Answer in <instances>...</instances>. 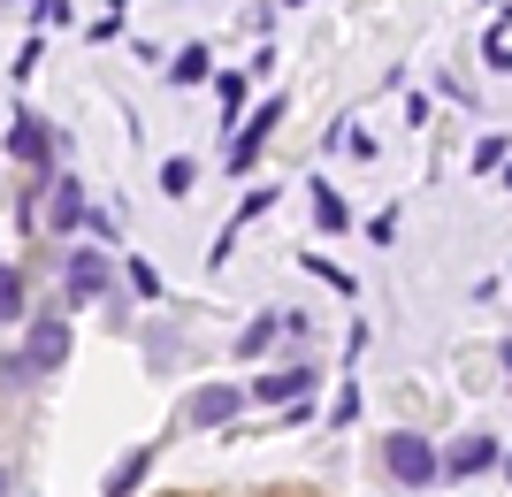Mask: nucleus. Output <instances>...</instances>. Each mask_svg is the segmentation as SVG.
<instances>
[{
  "label": "nucleus",
  "mask_w": 512,
  "mask_h": 497,
  "mask_svg": "<svg viewBox=\"0 0 512 497\" xmlns=\"http://www.w3.org/2000/svg\"><path fill=\"white\" fill-rule=\"evenodd\" d=\"M276 329H283V322H268V314H260V322L245 329V337H237V352H260V345H268V337H276Z\"/></svg>",
  "instance_id": "6ab92c4d"
},
{
  "label": "nucleus",
  "mask_w": 512,
  "mask_h": 497,
  "mask_svg": "<svg viewBox=\"0 0 512 497\" xmlns=\"http://www.w3.org/2000/svg\"><path fill=\"white\" fill-rule=\"evenodd\" d=\"M62 291H69V306H92L107 291V253L100 245H69V260H62Z\"/></svg>",
  "instance_id": "f03ea898"
},
{
  "label": "nucleus",
  "mask_w": 512,
  "mask_h": 497,
  "mask_svg": "<svg viewBox=\"0 0 512 497\" xmlns=\"http://www.w3.org/2000/svg\"><path fill=\"white\" fill-rule=\"evenodd\" d=\"M512 153H505V138H482V146H474V169H505Z\"/></svg>",
  "instance_id": "a211bd4d"
},
{
  "label": "nucleus",
  "mask_w": 512,
  "mask_h": 497,
  "mask_svg": "<svg viewBox=\"0 0 512 497\" xmlns=\"http://www.w3.org/2000/svg\"><path fill=\"white\" fill-rule=\"evenodd\" d=\"M276 123H283V100H260V108H253V123H245V130H230V176L260 161V146H268V130H276Z\"/></svg>",
  "instance_id": "7ed1b4c3"
},
{
  "label": "nucleus",
  "mask_w": 512,
  "mask_h": 497,
  "mask_svg": "<svg viewBox=\"0 0 512 497\" xmlns=\"http://www.w3.org/2000/svg\"><path fill=\"white\" fill-rule=\"evenodd\" d=\"M344 421H360V390H344L337 406H329V429H344Z\"/></svg>",
  "instance_id": "aec40b11"
},
{
  "label": "nucleus",
  "mask_w": 512,
  "mask_h": 497,
  "mask_svg": "<svg viewBox=\"0 0 512 497\" xmlns=\"http://www.w3.org/2000/svg\"><path fill=\"white\" fill-rule=\"evenodd\" d=\"M192 161H184V153H176V161H161V192H169V199H184V192H192Z\"/></svg>",
  "instance_id": "4468645a"
},
{
  "label": "nucleus",
  "mask_w": 512,
  "mask_h": 497,
  "mask_svg": "<svg viewBox=\"0 0 512 497\" xmlns=\"http://www.w3.org/2000/svg\"><path fill=\"white\" fill-rule=\"evenodd\" d=\"M23 352H31V368H39V375H54L69 360V322H62V314H39L31 337H23Z\"/></svg>",
  "instance_id": "20e7f679"
},
{
  "label": "nucleus",
  "mask_w": 512,
  "mask_h": 497,
  "mask_svg": "<svg viewBox=\"0 0 512 497\" xmlns=\"http://www.w3.org/2000/svg\"><path fill=\"white\" fill-rule=\"evenodd\" d=\"M146 467H153V452H123V459H115V475H107V497H130L138 482H146Z\"/></svg>",
  "instance_id": "9d476101"
},
{
  "label": "nucleus",
  "mask_w": 512,
  "mask_h": 497,
  "mask_svg": "<svg viewBox=\"0 0 512 497\" xmlns=\"http://www.w3.org/2000/svg\"><path fill=\"white\" fill-rule=\"evenodd\" d=\"M283 8H299V0H283Z\"/></svg>",
  "instance_id": "412c9836"
},
{
  "label": "nucleus",
  "mask_w": 512,
  "mask_h": 497,
  "mask_svg": "<svg viewBox=\"0 0 512 497\" xmlns=\"http://www.w3.org/2000/svg\"><path fill=\"white\" fill-rule=\"evenodd\" d=\"M214 92H222V108H230V123H237V108H245V92H253V85L230 69V77H214Z\"/></svg>",
  "instance_id": "2eb2a0df"
},
{
  "label": "nucleus",
  "mask_w": 512,
  "mask_h": 497,
  "mask_svg": "<svg viewBox=\"0 0 512 497\" xmlns=\"http://www.w3.org/2000/svg\"><path fill=\"white\" fill-rule=\"evenodd\" d=\"M237 406H245V390H230V383H207V390H192L184 421H192V429H222V421H237Z\"/></svg>",
  "instance_id": "39448f33"
},
{
  "label": "nucleus",
  "mask_w": 512,
  "mask_h": 497,
  "mask_svg": "<svg viewBox=\"0 0 512 497\" xmlns=\"http://www.w3.org/2000/svg\"><path fill=\"white\" fill-rule=\"evenodd\" d=\"M169 77H176V85H207V77H214L207 46H184V54H176V62H169Z\"/></svg>",
  "instance_id": "9b49d317"
},
{
  "label": "nucleus",
  "mask_w": 512,
  "mask_h": 497,
  "mask_svg": "<svg viewBox=\"0 0 512 497\" xmlns=\"http://www.w3.org/2000/svg\"><path fill=\"white\" fill-rule=\"evenodd\" d=\"M85 184L77 176H54V207H46V222H54V238H69V230H85Z\"/></svg>",
  "instance_id": "0eeeda50"
},
{
  "label": "nucleus",
  "mask_w": 512,
  "mask_h": 497,
  "mask_svg": "<svg viewBox=\"0 0 512 497\" xmlns=\"http://www.w3.org/2000/svg\"><path fill=\"white\" fill-rule=\"evenodd\" d=\"M8 153H16V161H31V169H46V161H54V138H46L39 115H16V130H8Z\"/></svg>",
  "instance_id": "6e6552de"
},
{
  "label": "nucleus",
  "mask_w": 512,
  "mask_h": 497,
  "mask_svg": "<svg viewBox=\"0 0 512 497\" xmlns=\"http://www.w3.org/2000/svg\"><path fill=\"white\" fill-rule=\"evenodd\" d=\"M383 467H390L398 490H428V482L444 475V459L428 452V436H413V429H390L383 436Z\"/></svg>",
  "instance_id": "f257e3e1"
},
{
  "label": "nucleus",
  "mask_w": 512,
  "mask_h": 497,
  "mask_svg": "<svg viewBox=\"0 0 512 497\" xmlns=\"http://www.w3.org/2000/svg\"><path fill=\"white\" fill-rule=\"evenodd\" d=\"M31 383H39L31 352H8V360H0V390H31Z\"/></svg>",
  "instance_id": "ddd939ff"
},
{
  "label": "nucleus",
  "mask_w": 512,
  "mask_h": 497,
  "mask_svg": "<svg viewBox=\"0 0 512 497\" xmlns=\"http://www.w3.org/2000/svg\"><path fill=\"white\" fill-rule=\"evenodd\" d=\"M505 23H512V8H505Z\"/></svg>",
  "instance_id": "5701e85b"
},
{
  "label": "nucleus",
  "mask_w": 512,
  "mask_h": 497,
  "mask_svg": "<svg viewBox=\"0 0 512 497\" xmlns=\"http://www.w3.org/2000/svg\"><path fill=\"white\" fill-rule=\"evenodd\" d=\"M314 215H321V230H344V199L329 192V184H321V192H314Z\"/></svg>",
  "instance_id": "dca6fc26"
},
{
  "label": "nucleus",
  "mask_w": 512,
  "mask_h": 497,
  "mask_svg": "<svg viewBox=\"0 0 512 497\" xmlns=\"http://www.w3.org/2000/svg\"><path fill=\"white\" fill-rule=\"evenodd\" d=\"M482 467H497V444L490 436H459L444 452V475H482Z\"/></svg>",
  "instance_id": "1a4fd4ad"
},
{
  "label": "nucleus",
  "mask_w": 512,
  "mask_h": 497,
  "mask_svg": "<svg viewBox=\"0 0 512 497\" xmlns=\"http://www.w3.org/2000/svg\"><path fill=\"white\" fill-rule=\"evenodd\" d=\"M130 291H138V299H161V276H153L146 260H130Z\"/></svg>",
  "instance_id": "f3484780"
},
{
  "label": "nucleus",
  "mask_w": 512,
  "mask_h": 497,
  "mask_svg": "<svg viewBox=\"0 0 512 497\" xmlns=\"http://www.w3.org/2000/svg\"><path fill=\"white\" fill-rule=\"evenodd\" d=\"M0 490H8V475H0Z\"/></svg>",
  "instance_id": "4be33fe9"
},
{
  "label": "nucleus",
  "mask_w": 512,
  "mask_h": 497,
  "mask_svg": "<svg viewBox=\"0 0 512 497\" xmlns=\"http://www.w3.org/2000/svg\"><path fill=\"white\" fill-rule=\"evenodd\" d=\"M0 322H23V268H0Z\"/></svg>",
  "instance_id": "f8f14e48"
},
{
  "label": "nucleus",
  "mask_w": 512,
  "mask_h": 497,
  "mask_svg": "<svg viewBox=\"0 0 512 497\" xmlns=\"http://www.w3.org/2000/svg\"><path fill=\"white\" fill-rule=\"evenodd\" d=\"M306 390H314V368L299 360V368H268L253 383V398H260V406H291V398H306Z\"/></svg>",
  "instance_id": "423d86ee"
}]
</instances>
